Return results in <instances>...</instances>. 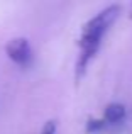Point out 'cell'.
Returning a JSON list of instances; mask_svg holds the SVG:
<instances>
[{"instance_id": "obj_6", "label": "cell", "mask_w": 132, "mask_h": 134, "mask_svg": "<svg viewBox=\"0 0 132 134\" xmlns=\"http://www.w3.org/2000/svg\"><path fill=\"white\" fill-rule=\"evenodd\" d=\"M129 17L132 19V3H130V15H129Z\"/></svg>"}, {"instance_id": "obj_4", "label": "cell", "mask_w": 132, "mask_h": 134, "mask_svg": "<svg viewBox=\"0 0 132 134\" xmlns=\"http://www.w3.org/2000/svg\"><path fill=\"white\" fill-rule=\"evenodd\" d=\"M107 126V122L103 121V117L102 119H95V117H92V119H88L86 121V126H85V131L88 132V134H95V132H100L103 127Z\"/></svg>"}, {"instance_id": "obj_3", "label": "cell", "mask_w": 132, "mask_h": 134, "mask_svg": "<svg viewBox=\"0 0 132 134\" xmlns=\"http://www.w3.org/2000/svg\"><path fill=\"white\" fill-rule=\"evenodd\" d=\"M125 115H127L125 105L119 104V102H112L103 110V121L107 124H119V122H122L125 119Z\"/></svg>"}, {"instance_id": "obj_2", "label": "cell", "mask_w": 132, "mask_h": 134, "mask_svg": "<svg viewBox=\"0 0 132 134\" xmlns=\"http://www.w3.org/2000/svg\"><path fill=\"white\" fill-rule=\"evenodd\" d=\"M5 53L10 61L15 65L26 66L32 59V46L27 37H14L5 44Z\"/></svg>"}, {"instance_id": "obj_5", "label": "cell", "mask_w": 132, "mask_h": 134, "mask_svg": "<svg viewBox=\"0 0 132 134\" xmlns=\"http://www.w3.org/2000/svg\"><path fill=\"white\" fill-rule=\"evenodd\" d=\"M58 131V122L54 119H49V121L44 122V126L41 127V134H56Z\"/></svg>"}, {"instance_id": "obj_1", "label": "cell", "mask_w": 132, "mask_h": 134, "mask_svg": "<svg viewBox=\"0 0 132 134\" xmlns=\"http://www.w3.org/2000/svg\"><path fill=\"white\" fill-rule=\"evenodd\" d=\"M120 5L112 3V5L105 7L103 10H100L95 17L88 20L81 29V36L78 39L80 46V54L76 59V66H75V76L76 82L85 76L86 70H88L90 63L93 61V58L97 56L102 41L105 37V34L109 32V29L115 24V20L120 15Z\"/></svg>"}]
</instances>
